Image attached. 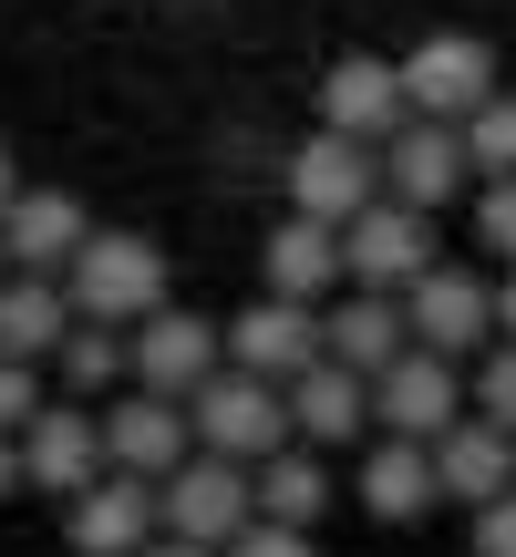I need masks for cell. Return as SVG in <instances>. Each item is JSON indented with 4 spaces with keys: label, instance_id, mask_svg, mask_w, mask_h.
I'll return each mask as SVG.
<instances>
[{
    "label": "cell",
    "instance_id": "6da1fadb",
    "mask_svg": "<svg viewBox=\"0 0 516 557\" xmlns=\"http://www.w3.org/2000/svg\"><path fill=\"white\" fill-rule=\"evenodd\" d=\"M62 289H73V310L103 320V331H145V320L165 310V248L135 238V227H94L83 259L62 269Z\"/></svg>",
    "mask_w": 516,
    "mask_h": 557
},
{
    "label": "cell",
    "instance_id": "7a4b0ae2",
    "mask_svg": "<svg viewBox=\"0 0 516 557\" xmlns=\"http://www.w3.org/2000/svg\"><path fill=\"white\" fill-rule=\"evenodd\" d=\"M186 413H197V455H228V465H269V455H290V444H299L290 393L258 382V372H218Z\"/></svg>",
    "mask_w": 516,
    "mask_h": 557
},
{
    "label": "cell",
    "instance_id": "3957f363",
    "mask_svg": "<svg viewBox=\"0 0 516 557\" xmlns=\"http://www.w3.org/2000/svg\"><path fill=\"white\" fill-rule=\"evenodd\" d=\"M165 506V537H197V547H238L258 527V465H228V455H186L176 475L156 485Z\"/></svg>",
    "mask_w": 516,
    "mask_h": 557
},
{
    "label": "cell",
    "instance_id": "277c9868",
    "mask_svg": "<svg viewBox=\"0 0 516 557\" xmlns=\"http://www.w3.org/2000/svg\"><path fill=\"white\" fill-rule=\"evenodd\" d=\"M331 361V320L310 310V299H269L258 289L238 320H228V372H258V382H279L290 393L299 372H320Z\"/></svg>",
    "mask_w": 516,
    "mask_h": 557
},
{
    "label": "cell",
    "instance_id": "5b68a950",
    "mask_svg": "<svg viewBox=\"0 0 516 557\" xmlns=\"http://www.w3.org/2000/svg\"><path fill=\"white\" fill-rule=\"evenodd\" d=\"M403 94H414L423 124H476L506 83H496V52H486L476 32H423L414 52H403Z\"/></svg>",
    "mask_w": 516,
    "mask_h": 557
},
{
    "label": "cell",
    "instance_id": "8992f818",
    "mask_svg": "<svg viewBox=\"0 0 516 557\" xmlns=\"http://www.w3.org/2000/svg\"><path fill=\"white\" fill-rule=\"evenodd\" d=\"M465 413H476V382H465V361H444V351H403L393 372L372 382V423L403 434V444H444Z\"/></svg>",
    "mask_w": 516,
    "mask_h": 557
},
{
    "label": "cell",
    "instance_id": "52a82bcc",
    "mask_svg": "<svg viewBox=\"0 0 516 557\" xmlns=\"http://www.w3.org/2000/svg\"><path fill=\"white\" fill-rule=\"evenodd\" d=\"M21 465H32V496H94L114 475V444H103V403H52V413L21 434Z\"/></svg>",
    "mask_w": 516,
    "mask_h": 557
},
{
    "label": "cell",
    "instance_id": "ba28073f",
    "mask_svg": "<svg viewBox=\"0 0 516 557\" xmlns=\"http://www.w3.org/2000/svg\"><path fill=\"white\" fill-rule=\"evenodd\" d=\"M414 124V94H403V62L382 52H341L320 73V135H352V145H393Z\"/></svg>",
    "mask_w": 516,
    "mask_h": 557
},
{
    "label": "cell",
    "instance_id": "9c48e42d",
    "mask_svg": "<svg viewBox=\"0 0 516 557\" xmlns=\"http://www.w3.org/2000/svg\"><path fill=\"white\" fill-rule=\"evenodd\" d=\"M403 310H414V351H444V361H486L496 351V289H486L476 269H434L403 289Z\"/></svg>",
    "mask_w": 516,
    "mask_h": 557
},
{
    "label": "cell",
    "instance_id": "30bf717a",
    "mask_svg": "<svg viewBox=\"0 0 516 557\" xmlns=\"http://www.w3.org/2000/svg\"><path fill=\"white\" fill-rule=\"evenodd\" d=\"M341 259H352V289H382V299H403L414 278H434V218H414V207H361L352 227H341Z\"/></svg>",
    "mask_w": 516,
    "mask_h": 557
},
{
    "label": "cell",
    "instance_id": "8fae6325",
    "mask_svg": "<svg viewBox=\"0 0 516 557\" xmlns=\"http://www.w3.org/2000/svg\"><path fill=\"white\" fill-rule=\"evenodd\" d=\"M361 207H382V156L352 135H310L290 156V218H320V227H352Z\"/></svg>",
    "mask_w": 516,
    "mask_h": 557
},
{
    "label": "cell",
    "instance_id": "7c38bea8",
    "mask_svg": "<svg viewBox=\"0 0 516 557\" xmlns=\"http://www.w3.org/2000/svg\"><path fill=\"white\" fill-rule=\"evenodd\" d=\"M228 372V331L197 310H156L135 331V393H165V403H197L207 382Z\"/></svg>",
    "mask_w": 516,
    "mask_h": 557
},
{
    "label": "cell",
    "instance_id": "4fadbf2b",
    "mask_svg": "<svg viewBox=\"0 0 516 557\" xmlns=\"http://www.w3.org/2000/svg\"><path fill=\"white\" fill-rule=\"evenodd\" d=\"M156 537H165V506H156L145 475H103L94 496L62 506V547L73 557H145Z\"/></svg>",
    "mask_w": 516,
    "mask_h": 557
},
{
    "label": "cell",
    "instance_id": "5bb4252c",
    "mask_svg": "<svg viewBox=\"0 0 516 557\" xmlns=\"http://www.w3.org/2000/svg\"><path fill=\"white\" fill-rule=\"evenodd\" d=\"M476 176V156H465V124H403L393 145H382V197L393 207H414V218H434L444 197H455V186Z\"/></svg>",
    "mask_w": 516,
    "mask_h": 557
},
{
    "label": "cell",
    "instance_id": "9a60e30c",
    "mask_svg": "<svg viewBox=\"0 0 516 557\" xmlns=\"http://www.w3.org/2000/svg\"><path fill=\"white\" fill-rule=\"evenodd\" d=\"M103 444H114V475L165 485L186 455H197V413L165 403V393H124V403H103Z\"/></svg>",
    "mask_w": 516,
    "mask_h": 557
},
{
    "label": "cell",
    "instance_id": "2e32d148",
    "mask_svg": "<svg viewBox=\"0 0 516 557\" xmlns=\"http://www.w3.org/2000/svg\"><path fill=\"white\" fill-rule=\"evenodd\" d=\"M83 238H94V218H83L73 186H21L11 218H0V248H11V269H32V278H62L83 259Z\"/></svg>",
    "mask_w": 516,
    "mask_h": 557
},
{
    "label": "cell",
    "instance_id": "e0dca14e",
    "mask_svg": "<svg viewBox=\"0 0 516 557\" xmlns=\"http://www.w3.org/2000/svg\"><path fill=\"white\" fill-rule=\"evenodd\" d=\"M352 496H361V517H382V527H414V517H434V506H444L434 444H403V434L361 444V465H352Z\"/></svg>",
    "mask_w": 516,
    "mask_h": 557
},
{
    "label": "cell",
    "instance_id": "ac0fdd59",
    "mask_svg": "<svg viewBox=\"0 0 516 557\" xmlns=\"http://www.w3.org/2000/svg\"><path fill=\"white\" fill-rule=\"evenodd\" d=\"M341 278H352V259H341V227L279 218L269 238H258V289H269V299H310V310H320V289H341Z\"/></svg>",
    "mask_w": 516,
    "mask_h": 557
},
{
    "label": "cell",
    "instance_id": "d6986e66",
    "mask_svg": "<svg viewBox=\"0 0 516 557\" xmlns=\"http://www.w3.org/2000/svg\"><path fill=\"white\" fill-rule=\"evenodd\" d=\"M73 331H83L73 289L11 269V289H0V361H62V341H73Z\"/></svg>",
    "mask_w": 516,
    "mask_h": 557
},
{
    "label": "cell",
    "instance_id": "ffe728a7",
    "mask_svg": "<svg viewBox=\"0 0 516 557\" xmlns=\"http://www.w3.org/2000/svg\"><path fill=\"white\" fill-rule=\"evenodd\" d=\"M434 475H444V506H496V496H516V434H496V423H476L465 413L455 434L434 444Z\"/></svg>",
    "mask_w": 516,
    "mask_h": 557
},
{
    "label": "cell",
    "instance_id": "44dd1931",
    "mask_svg": "<svg viewBox=\"0 0 516 557\" xmlns=\"http://www.w3.org/2000/svg\"><path fill=\"white\" fill-rule=\"evenodd\" d=\"M403 351H414V310H403V299H382V289H352V299L331 310V361H341V372L382 382Z\"/></svg>",
    "mask_w": 516,
    "mask_h": 557
},
{
    "label": "cell",
    "instance_id": "7402d4cb",
    "mask_svg": "<svg viewBox=\"0 0 516 557\" xmlns=\"http://www.w3.org/2000/svg\"><path fill=\"white\" fill-rule=\"evenodd\" d=\"M290 423H299V444H361V423H372V382L341 372V361H320V372L290 382Z\"/></svg>",
    "mask_w": 516,
    "mask_h": 557
},
{
    "label": "cell",
    "instance_id": "603a6c76",
    "mask_svg": "<svg viewBox=\"0 0 516 557\" xmlns=\"http://www.w3.org/2000/svg\"><path fill=\"white\" fill-rule=\"evenodd\" d=\"M62 403H103V393H135V331H103V320H83L73 341H62Z\"/></svg>",
    "mask_w": 516,
    "mask_h": 557
},
{
    "label": "cell",
    "instance_id": "cb8c5ba5",
    "mask_svg": "<svg viewBox=\"0 0 516 557\" xmlns=\"http://www.w3.org/2000/svg\"><path fill=\"white\" fill-rule=\"evenodd\" d=\"M320 506H331V465H320V444H290V455L258 465V517H269V527H299V537H310Z\"/></svg>",
    "mask_w": 516,
    "mask_h": 557
},
{
    "label": "cell",
    "instance_id": "d4e9b609",
    "mask_svg": "<svg viewBox=\"0 0 516 557\" xmlns=\"http://www.w3.org/2000/svg\"><path fill=\"white\" fill-rule=\"evenodd\" d=\"M465 156H476V176H486V186H506V176H516V94H496L476 124H465Z\"/></svg>",
    "mask_w": 516,
    "mask_h": 557
},
{
    "label": "cell",
    "instance_id": "484cf974",
    "mask_svg": "<svg viewBox=\"0 0 516 557\" xmlns=\"http://www.w3.org/2000/svg\"><path fill=\"white\" fill-rule=\"evenodd\" d=\"M476 423H496V434H516V341H496V351L476 361Z\"/></svg>",
    "mask_w": 516,
    "mask_h": 557
},
{
    "label": "cell",
    "instance_id": "4316f807",
    "mask_svg": "<svg viewBox=\"0 0 516 557\" xmlns=\"http://www.w3.org/2000/svg\"><path fill=\"white\" fill-rule=\"evenodd\" d=\"M41 413H52V393H41V372H32V361H0V434H32V423Z\"/></svg>",
    "mask_w": 516,
    "mask_h": 557
},
{
    "label": "cell",
    "instance_id": "83f0119b",
    "mask_svg": "<svg viewBox=\"0 0 516 557\" xmlns=\"http://www.w3.org/2000/svg\"><path fill=\"white\" fill-rule=\"evenodd\" d=\"M476 238L516 269V176H506V186H476Z\"/></svg>",
    "mask_w": 516,
    "mask_h": 557
},
{
    "label": "cell",
    "instance_id": "f1b7e54d",
    "mask_svg": "<svg viewBox=\"0 0 516 557\" xmlns=\"http://www.w3.org/2000/svg\"><path fill=\"white\" fill-rule=\"evenodd\" d=\"M228 557H320V547L299 537V527H269V517H258V527H248V537L228 547Z\"/></svg>",
    "mask_w": 516,
    "mask_h": 557
},
{
    "label": "cell",
    "instance_id": "f546056e",
    "mask_svg": "<svg viewBox=\"0 0 516 557\" xmlns=\"http://www.w3.org/2000/svg\"><path fill=\"white\" fill-rule=\"evenodd\" d=\"M476 557H516V496H496L476 517Z\"/></svg>",
    "mask_w": 516,
    "mask_h": 557
},
{
    "label": "cell",
    "instance_id": "4dcf8cb0",
    "mask_svg": "<svg viewBox=\"0 0 516 557\" xmlns=\"http://www.w3.org/2000/svg\"><path fill=\"white\" fill-rule=\"evenodd\" d=\"M21 485H32V465H21V444H11V434H0V506H11V496H21Z\"/></svg>",
    "mask_w": 516,
    "mask_h": 557
},
{
    "label": "cell",
    "instance_id": "1f68e13d",
    "mask_svg": "<svg viewBox=\"0 0 516 557\" xmlns=\"http://www.w3.org/2000/svg\"><path fill=\"white\" fill-rule=\"evenodd\" d=\"M145 557H228V547H197V537H156Z\"/></svg>",
    "mask_w": 516,
    "mask_h": 557
},
{
    "label": "cell",
    "instance_id": "d6a6232c",
    "mask_svg": "<svg viewBox=\"0 0 516 557\" xmlns=\"http://www.w3.org/2000/svg\"><path fill=\"white\" fill-rule=\"evenodd\" d=\"M496 331H506V341H516V269H506V278H496Z\"/></svg>",
    "mask_w": 516,
    "mask_h": 557
},
{
    "label": "cell",
    "instance_id": "836d02e7",
    "mask_svg": "<svg viewBox=\"0 0 516 557\" xmlns=\"http://www.w3.org/2000/svg\"><path fill=\"white\" fill-rule=\"evenodd\" d=\"M11 197H21V165H11V145H0V218H11Z\"/></svg>",
    "mask_w": 516,
    "mask_h": 557
},
{
    "label": "cell",
    "instance_id": "e575fe53",
    "mask_svg": "<svg viewBox=\"0 0 516 557\" xmlns=\"http://www.w3.org/2000/svg\"><path fill=\"white\" fill-rule=\"evenodd\" d=\"M0 289H11V248H0Z\"/></svg>",
    "mask_w": 516,
    "mask_h": 557
}]
</instances>
